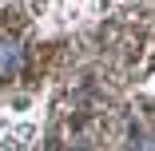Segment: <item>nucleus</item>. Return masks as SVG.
<instances>
[{
    "label": "nucleus",
    "mask_w": 155,
    "mask_h": 151,
    "mask_svg": "<svg viewBox=\"0 0 155 151\" xmlns=\"http://www.w3.org/2000/svg\"><path fill=\"white\" fill-rule=\"evenodd\" d=\"M24 68V48L16 40H0V84L4 80H16Z\"/></svg>",
    "instance_id": "obj_1"
},
{
    "label": "nucleus",
    "mask_w": 155,
    "mask_h": 151,
    "mask_svg": "<svg viewBox=\"0 0 155 151\" xmlns=\"http://www.w3.org/2000/svg\"><path fill=\"white\" fill-rule=\"evenodd\" d=\"M36 139V123H20L16 131H0V151H28Z\"/></svg>",
    "instance_id": "obj_2"
},
{
    "label": "nucleus",
    "mask_w": 155,
    "mask_h": 151,
    "mask_svg": "<svg viewBox=\"0 0 155 151\" xmlns=\"http://www.w3.org/2000/svg\"><path fill=\"white\" fill-rule=\"evenodd\" d=\"M123 151H155V135H151V131H143V127H135Z\"/></svg>",
    "instance_id": "obj_3"
},
{
    "label": "nucleus",
    "mask_w": 155,
    "mask_h": 151,
    "mask_svg": "<svg viewBox=\"0 0 155 151\" xmlns=\"http://www.w3.org/2000/svg\"><path fill=\"white\" fill-rule=\"evenodd\" d=\"M115 0H91V12H111Z\"/></svg>",
    "instance_id": "obj_4"
},
{
    "label": "nucleus",
    "mask_w": 155,
    "mask_h": 151,
    "mask_svg": "<svg viewBox=\"0 0 155 151\" xmlns=\"http://www.w3.org/2000/svg\"><path fill=\"white\" fill-rule=\"evenodd\" d=\"M151 87H155V80H151Z\"/></svg>",
    "instance_id": "obj_5"
}]
</instances>
